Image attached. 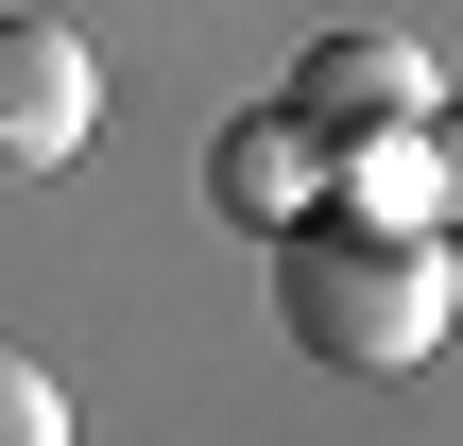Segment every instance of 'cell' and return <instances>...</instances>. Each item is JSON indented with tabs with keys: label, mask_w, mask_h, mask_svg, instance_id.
<instances>
[{
	"label": "cell",
	"mask_w": 463,
	"mask_h": 446,
	"mask_svg": "<svg viewBox=\"0 0 463 446\" xmlns=\"http://www.w3.org/2000/svg\"><path fill=\"white\" fill-rule=\"evenodd\" d=\"M275 327L326 378H412L447 344V223H378V206H309L275 241Z\"/></svg>",
	"instance_id": "obj_1"
},
{
	"label": "cell",
	"mask_w": 463,
	"mask_h": 446,
	"mask_svg": "<svg viewBox=\"0 0 463 446\" xmlns=\"http://www.w3.org/2000/svg\"><path fill=\"white\" fill-rule=\"evenodd\" d=\"M103 138V52L69 17H0V172H69Z\"/></svg>",
	"instance_id": "obj_2"
},
{
	"label": "cell",
	"mask_w": 463,
	"mask_h": 446,
	"mask_svg": "<svg viewBox=\"0 0 463 446\" xmlns=\"http://www.w3.org/2000/svg\"><path fill=\"white\" fill-rule=\"evenodd\" d=\"M309 206H344V138H326L309 103H258V120H223V223L292 241Z\"/></svg>",
	"instance_id": "obj_3"
},
{
	"label": "cell",
	"mask_w": 463,
	"mask_h": 446,
	"mask_svg": "<svg viewBox=\"0 0 463 446\" xmlns=\"http://www.w3.org/2000/svg\"><path fill=\"white\" fill-rule=\"evenodd\" d=\"M292 103H309L326 138H430V52H412V34H309Z\"/></svg>",
	"instance_id": "obj_4"
},
{
	"label": "cell",
	"mask_w": 463,
	"mask_h": 446,
	"mask_svg": "<svg viewBox=\"0 0 463 446\" xmlns=\"http://www.w3.org/2000/svg\"><path fill=\"white\" fill-rule=\"evenodd\" d=\"M0 446H69V395H52V361H17V344H0Z\"/></svg>",
	"instance_id": "obj_5"
},
{
	"label": "cell",
	"mask_w": 463,
	"mask_h": 446,
	"mask_svg": "<svg viewBox=\"0 0 463 446\" xmlns=\"http://www.w3.org/2000/svg\"><path fill=\"white\" fill-rule=\"evenodd\" d=\"M430 172H447V223H463V120L430 103Z\"/></svg>",
	"instance_id": "obj_6"
}]
</instances>
